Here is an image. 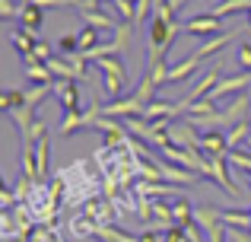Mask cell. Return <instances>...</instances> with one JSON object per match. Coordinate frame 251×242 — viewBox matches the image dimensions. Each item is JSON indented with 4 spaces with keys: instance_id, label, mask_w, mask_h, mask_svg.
Masks as SVG:
<instances>
[{
    "instance_id": "obj_1",
    "label": "cell",
    "mask_w": 251,
    "mask_h": 242,
    "mask_svg": "<svg viewBox=\"0 0 251 242\" xmlns=\"http://www.w3.org/2000/svg\"><path fill=\"white\" fill-rule=\"evenodd\" d=\"M96 67L102 70V77H105V93H108V96H121V89H124V74H127V70H124L121 54L99 57Z\"/></svg>"
},
{
    "instance_id": "obj_2",
    "label": "cell",
    "mask_w": 251,
    "mask_h": 242,
    "mask_svg": "<svg viewBox=\"0 0 251 242\" xmlns=\"http://www.w3.org/2000/svg\"><path fill=\"white\" fill-rule=\"evenodd\" d=\"M223 16H216V13H201V16H194V19H188L184 23V29L191 32V35H223Z\"/></svg>"
},
{
    "instance_id": "obj_3",
    "label": "cell",
    "mask_w": 251,
    "mask_h": 242,
    "mask_svg": "<svg viewBox=\"0 0 251 242\" xmlns=\"http://www.w3.org/2000/svg\"><path fill=\"white\" fill-rule=\"evenodd\" d=\"M54 96L61 99L64 115L80 112V86H76V80H61V83H54Z\"/></svg>"
},
{
    "instance_id": "obj_4",
    "label": "cell",
    "mask_w": 251,
    "mask_h": 242,
    "mask_svg": "<svg viewBox=\"0 0 251 242\" xmlns=\"http://www.w3.org/2000/svg\"><path fill=\"white\" fill-rule=\"evenodd\" d=\"M23 67H25V77H29L35 86H45V83H54V77H51L48 64L38 61L35 54H23Z\"/></svg>"
},
{
    "instance_id": "obj_5",
    "label": "cell",
    "mask_w": 251,
    "mask_h": 242,
    "mask_svg": "<svg viewBox=\"0 0 251 242\" xmlns=\"http://www.w3.org/2000/svg\"><path fill=\"white\" fill-rule=\"evenodd\" d=\"M159 169H162V179L166 182H178V185H194V182H201L197 172L181 169V166H175V162H169V160H159Z\"/></svg>"
},
{
    "instance_id": "obj_6",
    "label": "cell",
    "mask_w": 251,
    "mask_h": 242,
    "mask_svg": "<svg viewBox=\"0 0 251 242\" xmlns=\"http://www.w3.org/2000/svg\"><path fill=\"white\" fill-rule=\"evenodd\" d=\"M80 16H83L86 26H96V29H102V32H115L118 26H121V19H115L111 13H105V10H83Z\"/></svg>"
},
{
    "instance_id": "obj_7",
    "label": "cell",
    "mask_w": 251,
    "mask_h": 242,
    "mask_svg": "<svg viewBox=\"0 0 251 242\" xmlns=\"http://www.w3.org/2000/svg\"><path fill=\"white\" fill-rule=\"evenodd\" d=\"M10 42H13V48H16L19 54H35V48H38V38L32 35L25 26H16V29L10 32Z\"/></svg>"
},
{
    "instance_id": "obj_8",
    "label": "cell",
    "mask_w": 251,
    "mask_h": 242,
    "mask_svg": "<svg viewBox=\"0 0 251 242\" xmlns=\"http://www.w3.org/2000/svg\"><path fill=\"white\" fill-rule=\"evenodd\" d=\"M19 26H25L29 32L42 29V26H45V10L35 6V3H23V6H19Z\"/></svg>"
},
{
    "instance_id": "obj_9",
    "label": "cell",
    "mask_w": 251,
    "mask_h": 242,
    "mask_svg": "<svg viewBox=\"0 0 251 242\" xmlns=\"http://www.w3.org/2000/svg\"><path fill=\"white\" fill-rule=\"evenodd\" d=\"M235 35H239V29H229V32H223V35H216V38H210V42H203L201 45V48H197L194 51V54L197 57H201V61H203V57H210V54H216V51H220V48H226V45L229 42H232V38Z\"/></svg>"
},
{
    "instance_id": "obj_10",
    "label": "cell",
    "mask_w": 251,
    "mask_h": 242,
    "mask_svg": "<svg viewBox=\"0 0 251 242\" xmlns=\"http://www.w3.org/2000/svg\"><path fill=\"white\" fill-rule=\"evenodd\" d=\"M197 67H201V57H197V54H191L188 61H181L178 67H169V74H166V83H181V80H188V77L194 74Z\"/></svg>"
},
{
    "instance_id": "obj_11",
    "label": "cell",
    "mask_w": 251,
    "mask_h": 242,
    "mask_svg": "<svg viewBox=\"0 0 251 242\" xmlns=\"http://www.w3.org/2000/svg\"><path fill=\"white\" fill-rule=\"evenodd\" d=\"M48 156H51V137L45 134L42 140L35 143V166H38V179L48 175Z\"/></svg>"
},
{
    "instance_id": "obj_12",
    "label": "cell",
    "mask_w": 251,
    "mask_h": 242,
    "mask_svg": "<svg viewBox=\"0 0 251 242\" xmlns=\"http://www.w3.org/2000/svg\"><path fill=\"white\" fill-rule=\"evenodd\" d=\"M76 42H80V51H92L102 45V29H96V26H83L80 35H76Z\"/></svg>"
},
{
    "instance_id": "obj_13",
    "label": "cell",
    "mask_w": 251,
    "mask_h": 242,
    "mask_svg": "<svg viewBox=\"0 0 251 242\" xmlns=\"http://www.w3.org/2000/svg\"><path fill=\"white\" fill-rule=\"evenodd\" d=\"M25 106V93L23 89H6V93H0V108L3 112H16V108Z\"/></svg>"
},
{
    "instance_id": "obj_14",
    "label": "cell",
    "mask_w": 251,
    "mask_h": 242,
    "mask_svg": "<svg viewBox=\"0 0 251 242\" xmlns=\"http://www.w3.org/2000/svg\"><path fill=\"white\" fill-rule=\"evenodd\" d=\"M172 220H175L178 226H184V223H191V220H194V211H191V201L188 198L172 201Z\"/></svg>"
},
{
    "instance_id": "obj_15",
    "label": "cell",
    "mask_w": 251,
    "mask_h": 242,
    "mask_svg": "<svg viewBox=\"0 0 251 242\" xmlns=\"http://www.w3.org/2000/svg\"><path fill=\"white\" fill-rule=\"evenodd\" d=\"M248 134H251V121H242V124H235L232 131L226 134V140H229V153H232L239 143H245L248 140Z\"/></svg>"
},
{
    "instance_id": "obj_16",
    "label": "cell",
    "mask_w": 251,
    "mask_h": 242,
    "mask_svg": "<svg viewBox=\"0 0 251 242\" xmlns=\"http://www.w3.org/2000/svg\"><path fill=\"white\" fill-rule=\"evenodd\" d=\"M130 26L134 23H121L115 29V38H111V48H115V54H121L124 48H127V42H130Z\"/></svg>"
},
{
    "instance_id": "obj_17",
    "label": "cell",
    "mask_w": 251,
    "mask_h": 242,
    "mask_svg": "<svg viewBox=\"0 0 251 242\" xmlns=\"http://www.w3.org/2000/svg\"><path fill=\"white\" fill-rule=\"evenodd\" d=\"M150 10L156 13V3L153 0H137V13H134V26H143L150 19Z\"/></svg>"
},
{
    "instance_id": "obj_18",
    "label": "cell",
    "mask_w": 251,
    "mask_h": 242,
    "mask_svg": "<svg viewBox=\"0 0 251 242\" xmlns=\"http://www.w3.org/2000/svg\"><path fill=\"white\" fill-rule=\"evenodd\" d=\"M229 162H232V166H239L245 175H251V156H248V153L235 150V153H229Z\"/></svg>"
},
{
    "instance_id": "obj_19",
    "label": "cell",
    "mask_w": 251,
    "mask_h": 242,
    "mask_svg": "<svg viewBox=\"0 0 251 242\" xmlns=\"http://www.w3.org/2000/svg\"><path fill=\"white\" fill-rule=\"evenodd\" d=\"M0 16H3V23H13V19L19 16L16 3H13V0H0Z\"/></svg>"
},
{
    "instance_id": "obj_20",
    "label": "cell",
    "mask_w": 251,
    "mask_h": 242,
    "mask_svg": "<svg viewBox=\"0 0 251 242\" xmlns=\"http://www.w3.org/2000/svg\"><path fill=\"white\" fill-rule=\"evenodd\" d=\"M57 48H61V54H74V51H80V42H76V35H64Z\"/></svg>"
},
{
    "instance_id": "obj_21",
    "label": "cell",
    "mask_w": 251,
    "mask_h": 242,
    "mask_svg": "<svg viewBox=\"0 0 251 242\" xmlns=\"http://www.w3.org/2000/svg\"><path fill=\"white\" fill-rule=\"evenodd\" d=\"M239 64H242V70H251V42H242V48H239Z\"/></svg>"
},
{
    "instance_id": "obj_22",
    "label": "cell",
    "mask_w": 251,
    "mask_h": 242,
    "mask_svg": "<svg viewBox=\"0 0 251 242\" xmlns=\"http://www.w3.org/2000/svg\"><path fill=\"white\" fill-rule=\"evenodd\" d=\"M140 242H159V236H156V230H143L140 233Z\"/></svg>"
},
{
    "instance_id": "obj_23",
    "label": "cell",
    "mask_w": 251,
    "mask_h": 242,
    "mask_svg": "<svg viewBox=\"0 0 251 242\" xmlns=\"http://www.w3.org/2000/svg\"><path fill=\"white\" fill-rule=\"evenodd\" d=\"M166 6H169V10H184V6H188V0H166Z\"/></svg>"
},
{
    "instance_id": "obj_24",
    "label": "cell",
    "mask_w": 251,
    "mask_h": 242,
    "mask_svg": "<svg viewBox=\"0 0 251 242\" xmlns=\"http://www.w3.org/2000/svg\"><path fill=\"white\" fill-rule=\"evenodd\" d=\"M245 179H248V188H251V175H245Z\"/></svg>"
},
{
    "instance_id": "obj_25",
    "label": "cell",
    "mask_w": 251,
    "mask_h": 242,
    "mask_svg": "<svg viewBox=\"0 0 251 242\" xmlns=\"http://www.w3.org/2000/svg\"><path fill=\"white\" fill-rule=\"evenodd\" d=\"M16 242H32V239H16Z\"/></svg>"
},
{
    "instance_id": "obj_26",
    "label": "cell",
    "mask_w": 251,
    "mask_h": 242,
    "mask_svg": "<svg viewBox=\"0 0 251 242\" xmlns=\"http://www.w3.org/2000/svg\"><path fill=\"white\" fill-rule=\"evenodd\" d=\"M54 242H64V239H61V236H57V239H54Z\"/></svg>"
},
{
    "instance_id": "obj_27",
    "label": "cell",
    "mask_w": 251,
    "mask_h": 242,
    "mask_svg": "<svg viewBox=\"0 0 251 242\" xmlns=\"http://www.w3.org/2000/svg\"><path fill=\"white\" fill-rule=\"evenodd\" d=\"M248 96H251V89H248Z\"/></svg>"
}]
</instances>
